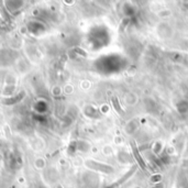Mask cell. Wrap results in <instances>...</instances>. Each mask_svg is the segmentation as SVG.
Instances as JSON below:
<instances>
[{
	"label": "cell",
	"instance_id": "7a4b0ae2",
	"mask_svg": "<svg viewBox=\"0 0 188 188\" xmlns=\"http://www.w3.org/2000/svg\"><path fill=\"white\" fill-rule=\"evenodd\" d=\"M112 105H113V107H115V109L118 111L120 115H123V110L120 108V105H119V101H118V99L115 97H113L112 98Z\"/></svg>",
	"mask_w": 188,
	"mask_h": 188
},
{
	"label": "cell",
	"instance_id": "277c9868",
	"mask_svg": "<svg viewBox=\"0 0 188 188\" xmlns=\"http://www.w3.org/2000/svg\"><path fill=\"white\" fill-rule=\"evenodd\" d=\"M130 22V19L129 18H125L123 20L121 21V24H120V27H119V32H122V31L125 30V28L128 25V23Z\"/></svg>",
	"mask_w": 188,
	"mask_h": 188
},
{
	"label": "cell",
	"instance_id": "3957f363",
	"mask_svg": "<svg viewBox=\"0 0 188 188\" xmlns=\"http://www.w3.org/2000/svg\"><path fill=\"white\" fill-rule=\"evenodd\" d=\"M132 149H133V153H134V156H135V157H137V160H138V162H139L140 163V165H141V166L143 167V168H144V164H143V161L142 160H141V157H140V155H139V153H138V150H137V147H135V145H133L132 146Z\"/></svg>",
	"mask_w": 188,
	"mask_h": 188
},
{
	"label": "cell",
	"instance_id": "5b68a950",
	"mask_svg": "<svg viewBox=\"0 0 188 188\" xmlns=\"http://www.w3.org/2000/svg\"><path fill=\"white\" fill-rule=\"evenodd\" d=\"M75 51L77 52V53H79V54L84 55V56H87V53H85V52H84V51H82V50H80V49H76Z\"/></svg>",
	"mask_w": 188,
	"mask_h": 188
},
{
	"label": "cell",
	"instance_id": "6da1fadb",
	"mask_svg": "<svg viewBox=\"0 0 188 188\" xmlns=\"http://www.w3.org/2000/svg\"><path fill=\"white\" fill-rule=\"evenodd\" d=\"M24 91H21V92H19L18 96H15L12 98H9V99H6V100H3V103L5 105H15V103H18L23 99L24 97Z\"/></svg>",
	"mask_w": 188,
	"mask_h": 188
}]
</instances>
